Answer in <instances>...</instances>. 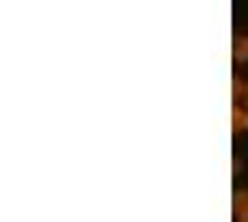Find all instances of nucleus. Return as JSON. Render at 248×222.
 I'll list each match as a JSON object with an SVG mask.
<instances>
[{"label": "nucleus", "instance_id": "obj_1", "mask_svg": "<svg viewBox=\"0 0 248 222\" xmlns=\"http://www.w3.org/2000/svg\"><path fill=\"white\" fill-rule=\"evenodd\" d=\"M229 126H232V133H245L248 130V110L245 106H235V110H232Z\"/></svg>", "mask_w": 248, "mask_h": 222}, {"label": "nucleus", "instance_id": "obj_2", "mask_svg": "<svg viewBox=\"0 0 248 222\" xmlns=\"http://www.w3.org/2000/svg\"><path fill=\"white\" fill-rule=\"evenodd\" d=\"M232 216L235 219H245L248 216V189H238L235 199H232Z\"/></svg>", "mask_w": 248, "mask_h": 222}, {"label": "nucleus", "instance_id": "obj_3", "mask_svg": "<svg viewBox=\"0 0 248 222\" xmlns=\"http://www.w3.org/2000/svg\"><path fill=\"white\" fill-rule=\"evenodd\" d=\"M232 56H235V63H248V37L232 40Z\"/></svg>", "mask_w": 248, "mask_h": 222}, {"label": "nucleus", "instance_id": "obj_4", "mask_svg": "<svg viewBox=\"0 0 248 222\" xmlns=\"http://www.w3.org/2000/svg\"><path fill=\"white\" fill-rule=\"evenodd\" d=\"M245 86H248V80L235 76V80H232V96H235V100H245Z\"/></svg>", "mask_w": 248, "mask_h": 222}, {"label": "nucleus", "instance_id": "obj_5", "mask_svg": "<svg viewBox=\"0 0 248 222\" xmlns=\"http://www.w3.org/2000/svg\"><path fill=\"white\" fill-rule=\"evenodd\" d=\"M242 103H245V110H248V86H245V100H242Z\"/></svg>", "mask_w": 248, "mask_h": 222}, {"label": "nucleus", "instance_id": "obj_6", "mask_svg": "<svg viewBox=\"0 0 248 222\" xmlns=\"http://www.w3.org/2000/svg\"><path fill=\"white\" fill-rule=\"evenodd\" d=\"M238 222H248V216H245V219H238Z\"/></svg>", "mask_w": 248, "mask_h": 222}]
</instances>
